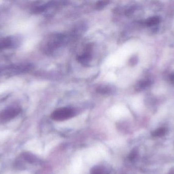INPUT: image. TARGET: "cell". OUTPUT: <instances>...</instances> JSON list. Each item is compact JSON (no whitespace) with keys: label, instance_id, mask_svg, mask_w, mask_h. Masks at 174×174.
Wrapping results in <instances>:
<instances>
[{"label":"cell","instance_id":"8","mask_svg":"<svg viewBox=\"0 0 174 174\" xmlns=\"http://www.w3.org/2000/svg\"><path fill=\"white\" fill-rule=\"evenodd\" d=\"M97 91L98 93L102 94H107L111 92V89L107 86H99L97 89Z\"/></svg>","mask_w":174,"mask_h":174},{"label":"cell","instance_id":"3","mask_svg":"<svg viewBox=\"0 0 174 174\" xmlns=\"http://www.w3.org/2000/svg\"><path fill=\"white\" fill-rule=\"evenodd\" d=\"M20 109L17 107L7 108L0 113V119L2 120H9L17 116L20 113Z\"/></svg>","mask_w":174,"mask_h":174},{"label":"cell","instance_id":"12","mask_svg":"<svg viewBox=\"0 0 174 174\" xmlns=\"http://www.w3.org/2000/svg\"><path fill=\"white\" fill-rule=\"evenodd\" d=\"M109 1H99L97 2L96 4V8L98 9H101L105 7L107 5V4L109 3Z\"/></svg>","mask_w":174,"mask_h":174},{"label":"cell","instance_id":"6","mask_svg":"<svg viewBox=\"0 0 174 174\" xmlns=\"http://www.w3.org/2000/svg\"><path fill=\"white\" fill-rule=\"evenodd\" d=\"M105 169L102 166H96L92 168L91 174H105Z\"/></svg>","mask_w":174,"mask_h":174},{"label":"cell","instance_id":"1","mask_svg":"<svg viewBox=\"0 0 174 174\" xmlns=\"http://www.w3.org/2000/svg\"><path fill=\"white\" fill-rule=\"evenodd\" d=\"M75 115V111L73 108L63 107L54 110L51 115V118L54 121H63L69 119Z\"/></svg>","mask_w":174,"mask_h":174},{"label":"cell","instance_id":"9","mask_svg":"<svg viewBox=\"0 0 174 174\" xmlns=\"http://www.w3.org/2000/svg\"><path fill=\"white\" fill-rule=\"evenodd\" d=\"M166 129L165 128H160L155 130L154 132H153L152 135L153 137H162L166 133Z\"/></svg>","mask_w":174,"mask_h":174},{"label":"cell","instance_id":"7","mask_svg":"<svg viewBox=\"0 0 174 174\" xmlns=\"http://www.w3.org/2000/svg\"><path fill=\"white\" fill-rule=\"evenodd\" d=\"M159 22V17L154 16L150 18L147 20L146 25L148 26H152L158 24Z\"/></svg>","mask_w":174,"mask_h":174},{"label":"cell","instance_id":"11","mask_svg":"<svg viewBox=\"0 0 174 174\" xmlns=\"http://www.w3.org/2000/svg\"><path fill=\"white\" fill-rule=\"evenodd\" d=\"M150 84V82L148 81H143L140 82L137 84V90H143L144 88L146 87Z\"/></svg>","mask_w":174,"mask_h":174},{"label":"cell","instance_id":"14","mask_svg":"<svg viewBox=\"0 0 174 174\" xmlns=\"http://www.w3.org/2000/svg\"><path fill=\"white\" fill-rule=\"evenodd\" d=\"M169 174H174V168H173V169H171V170H170Z\"/></svg>","mask_w":174,"mask_h":174},{"label":"cell","instance_id":"5","mask_svg":"<svg viewBox=\"0 0 174 174\" xmlns=\"http://www.w3.org/2000/svg\"><path fill=\"white\" fill-rule=\"evenodd\" d=\"M23 157L25 160L29 163H34L36 161V157L31 153H25L23 154Z\"/></svg>","mask_w":174,"mask_h":174},{"label":"cell","instance_id":"10","mask_svg":"<svg viewBox=\"0 0 174 174\" xmlns=\"http://www.w3.org/2000/svg\"><path fill=\"white\" fill-rule=\"evenodd\" d=\"M11 44V41L8 38L0 40V48L8 47Z\"/></svg>","mask_w":174,"mask_h":174},{"label":"cell","instance_id":"4","mask_svg":"<svg viewBox=\"0 0 174 174\" xmlns=\"http://www.w3.org/2000/svg\"><path fill=\"white\" fill-rule=\"evenodd\" d=\"M90 49V48L87 47L85 53L78 57L77 59L78 62L84 65H87L89 63L91 59Z\"/></svg>","mask_w":174,"mask_h":174},{"label":"cell","instance_id":"2","mask_svg":"<svg viewBox=\"0 0 174 174\" xmlns=\"http://www.w3.org/2000/svg\"><path fill=\"white\" fill-rule=\"evenodd\" d=\"M65 37L62 34H56L53 35L48 39L45 47V51L50 53L54 50L57 49L62 46L65 40Z\"/></svg>","mask_w":174,"mask_h":174},{"label":"cell","instance_id":"13","mask_svg":"<svg viewBox=\"0 0 174 174\" xmlns=\"http://www.w3.org/2000/svg\"><path fill=\"white\" fill-rule=\"evenodd\" d=\"M137 155V151L136 150H134L132 152H131L129 156V159L130 160H133L136 158Z\"/></svg>","mask_w":174,"mask_h":174}]
</instances>
